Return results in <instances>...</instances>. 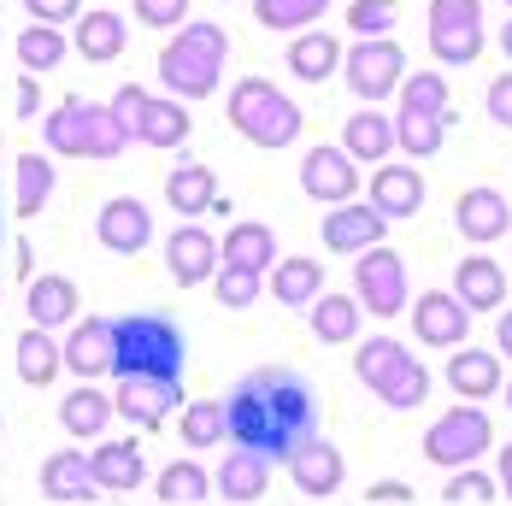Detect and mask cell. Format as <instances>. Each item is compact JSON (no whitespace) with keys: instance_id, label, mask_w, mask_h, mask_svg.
Wrapping results in <instances>:
<instances>
[{"instance_id":"cell-1","label":"cell","mask_w":512,"mask_h":506,"mask_svg":"<svg viewBox=\"0 0 512 506\" xmlns=\"http://www.w3.org/2000/svg\"><path fill=\"white\" fill-rule=\"evenodd\" d=\"M224 418H230V442L242 454H259L265 465L271 459H295L301 442H312V418H318V401H312V383L289 365H259L248 371L230 401H224Z\"/></svg>"},{"instance_id":"cell-2","label":"cell","mask_w":512,"mask_h":506,"mask_svg":"<svg viewBox=\"0 0 512 506\" xmlns=\"http://www.w3.org/2000/svg\"><path fill=\"white\" fill-rule=\"evenodd\" d=\"M112 377L136 383H183V330L159 312H124L112 318Z\"/></svg>"},{"instance_id":"cell-3","label":"cell","mask_w":512,"mask_h":506,"mask_svg":"<svg viewBox=\"0 0 512 506\" xmlns=\"http://www.w3.org/2000/svg\"><path fill=\"white\" fill-rule=\"evenodd\" d=\"M224 53H230L224 24H189L159 53V83L171 95H183V101H206L218 89V77H224Z\"/></svg>"},{"instance_id":"cell-4","label":"cell","mask_w":512,"mask_h":506,"mask_svg":"<svg viewBox=\"0 0 512 506\" xmlns=\"http://www.w3.org/2000/svg\"><path fill=\"white\" fill-rule=\"evenodd\" d=\"M42 136H48V148L59 159H118V153L130 148V136L118 130L112 106H95V101H83V95L53 106Z\"/></svg>"},{"instance_id":"cell-5","label":"cell","mask_w":512,"mask_h":506,"mask_svg":"<svg viewBox=\"0 0 512 506\" xmlns=\"http://www.w3.org/2000/svg\"><path fill=\"white\" fill-rule=\"evenodd\" d=\"M354 377L371 395H383L395 412H412V406L430 401V371H424V359L412 354L407 342H395V336L365 342L354 354Z\"/></svg>"},{"instance_id":"cell-6","label":"cell","mask_w":512,"mask_h":506,"mask_svg":"<svg viewBox=\"0 0 512 506\" xmlns=\"http://www.w3.org/2000/svg\"><path fill=\"white\" fill-rule=\"evenodd\" d=\"M230 124L254 148H289L301 136V106L289 95H277V83H265V77H242L230 89Z\"/></svg>"},{"instance_id":"cell-7","label":"cell","mask_w":512,"mask_h":506,"mask_svg":"<svg viewBox=\"0 0 512 506\" xmlns=\"http://www.w3.org/2000/svg\"><path fill=\"white\" fill-rule=\"evenodd\" d=\"M448 136V77L436 71H418L401 83V118H395V142L412 159H430Z\"/></svg>"},{"instance_id":"cell-8","label":"cell","mask_w":512,"mask_h":506,"mask_svg":"<svg viewBox=\"0 0 512 506\" xmlns=\"http://www.w3.org/2000/svg\"><path fill=\"white\" fill-rule=\"evenodd\" d=\"M489 442H495L489 412H483V406H454V412H442V418L430 424L424 459H436V465H471L477 454H489Z\"/></svg>"},{"instance_id":"cell-9","label":"cell","mask_w":512,"mask_h":506,"mask_svg":"<svg viewBox=\"0 0 512 506\" xmlns=\"http://www.w3.org/2000/svg\"><path fill=\"white\" fill-rule=\"evenodd\" d=\"M430 53L442 65H471L483 53V0H430Z\"/></svg>"},{"instance_id":"cell-10","label":"cell","mask_w":512,"mask_h":506,"mask_svg":"<svg viewBox=\"0 0 512 506\" xmlns=\"http://www.w3.org/2000/svg\"><path fill=\"white\" fill-rule=\"evenodd\" d=\"M342 71H348V89H354L359 101H383V95H395L401 83H407V53L401 42H359V48L342 53Z\"/></svg>"},{"instance_id":"cell-11","label":"cell","mask_w":512,"mask_h":506,"mask_svg":"<svg viewBox=\"0 0 512 506\" xmlns=\"http://www.w3.org/2000/svg\"><path fill=\"white\" fill-rule=\"evenodd\" d=\"M354 295L371 306V318L407 312V259L395 248H365L354 265Z\"/></svg>"},{"instance_id":"cell-12","label":"cell","mask_w":512,"mask_h":506,"mask_svg":"<svg viewBox=\"0 0 512 506\" xmlns=\"http://www.w3.org/2000/svg\"><path fill=\"white\" fill-rule=\"evenodd\" d=\"M301 189L324 206H354V189H359L354 159L342 148H312L307 159H301Z\"/></svg>"},{"instance_id":"cell-13","label":"cell","mask_w":512,"mask_h":506,"mask_svg":"<svg viewBox=\"0 0 512 506\" xmlns=\"http://www.w3.org/2000/svg\"><path fill=\"white\" fill-rule=\"evenodd\" d=\"M412 330H418L424 348H460L465 330H471V312H465L460 295L430 289V295H418V306H412Z\"/></svg>"},{"instance_id":"cell-14","label":"cell","mask_w":512,"mask_h":506,"mask_svg":"<svg viewBox=\"0 0 512 506\" xmlns=\"http://www.w3.org/2000/svg\"><path fill=\"white\" fill-rule=\"evenodd\" d=\"M218 242L206 236V230H177L171 242H165V265H171V283H183V289H201V283H212L218 277Z\"/></svg>"},{"instance_id":"cell-15","label":"cell","mask_w":512,"mask_h":506,"mask_svg":"<svg viewBox=\"0 0 512 506\" xmlns=\"http://www.w3.org/2000/svg\"><path fill=\"white\" fill-rule=\"evenodd\" d=\"M289 477H295V489H301V495H336V489H342V477H348L342 448H336V442H324V436L301 442L295 459H289Z\"/></svg>"},{"instance_id":"cell-16","label":"cell","mask_w":512,"mask_h":506,"mask_svg":"<svg viewBox=\"0 0 512 506\" xmlns=\"http://www.w3.org/2000/svg\"><path fill=\"white\" fill-rule=\"evenodd\" d=\"M383 230L389 218L377 206H336L324 218V248L330 253H365V248H383Z\"/></svg>"},{"instance_id":"cell-17","label":"cell","mask_w":512,"mask_h":506,"mask_svg":"<svg viewBox=\"0 0 512 506\" xmlns=\"http://www.w3.org/2000/svg\"><path fill=\"white\" fill-rule=\"evenodd\" d=\"M95 230H101V248H112V253H142V248H148V236H154V218H148V206H142V201L118 195V201L101 206Z\"/></svg>"},{"instance_id":"cell-18","label":"cell","mask_w":512,"mask_h":506,"mask_svg":"<svg viewBox=\"0 0 512 506\" xmlns=\"http://www.w3.org/2000/svg\"><path fill=\"white\" fill-rule=\"evenodd\" d=\"M171 406H183V383H154V377H136V383H118V401L112 412H124L130 424L154 430L171 418Z\"/></svg>"},{"instance_id":"cell-19","label":"cell","mask_w":512,"mask_h":506,"mask_svg":"<svg viewBox=\"0 0 512 506\" xmlns=\"http://www.w3.org/2000/svg\"><path fill=\"white\" fill-rule=\"evenodd\" d=\"M454 295L465 301V312H495V306L507 301V271L495 259L471 253V259L454 265Z\"/></svg>"},{"instance_id":"cell-20","label":"cell","mask_w":512,"mask_h":506,"mask_svg":"<svg viewBox=\"0 0 512 506\" xmlns=\"http://www.w3.org/2000/svg\"><path fill=\"white\" fill-rule=\"evenodd\" d=\"M371 206L395 224V218H412L418 206H424V177L412 171V165H383V171H371Z\"/></svg>"},{"instance_id":"cell-21","label":"cell","mask_w":512,"mask_h":506,"mask_svg":"<svg viewBox=\"0 0 512 506\" xmlns=\"http://www.w3.org/2000/svg\"><path fill=\"white\" fill-rule=\"evenodd\" d=\"M454 224H460L465 242H495V236H507L512 212L495 189H465L460 201H454Z\"/></svg>"},{"instance_id":"cell-22","label":"cell","mask_w":512,"mask_h":506,"mask_svg":"<svg viewBox=\"0 0 512 506\" xmlns=\"http://www.w3.org/2000/svg\"><path fill=\"white\" fill-rule=\"evenodd\" d=\"M165 201H171V212H183V218L212 212V201H218V189H212V165H201V159L171 165V171H165Z\"/></svg>"},{"instance_id":"cell-23","label":"cell","mask_w":512,"mask_h":506,"mask_svg":"<svg viewBox=\"0 0 512 506\" xmlns=\"http://www.w3.org/2000/svg\"><path fill=\"white\" fill-rule=\"evenodd\" d=\"M218 253H224V265L265 277V271L277 265V236H271L265 224H230V236H224V248Z\"/></svg>"},{"instance_id":"cell-24","label":"cell","mask_w":512,"mask_h":506,"mask_svg":"<svg viewBox=\"0 0 512 506\" xmlns=\"http://www.w3.org/2000/svg\"><path fill=\"white\" fill-rule=\"evenodd\" d=\"M65 365L95 377V371H112V318H83L65 342Z\"/></svg>"},{"instance_id":"cell-25","label":"cell","mask_w":512,"mask_h":506,"mask_svg":"<svg viewBox=\"0 0 512 506\" xmlns=\"http://www.w3.org/2000/svg\"><path fill=\"white\" fill-rule=\"evenodd\" d=\"M42 489H48V501H89L101 483L89 471V454H53L42 465Z\"/></svg>"},{"instance_id":"cell-26","label":"cell","mask_w":512,"mask_h":506,"mask_svg":"<svg viewBox=\"0 0 512 506\" xmlns=\"http://www.w3.org/2000/svg\"><path fill=\"white\" fill-rule=\"evenodd\" d=\"M448 383L460 389L465 401H483V395L501 389V359L483 354V348H460V354L448 359Z\"/></svg>"},{"instance_id":"cell-27","label":"cell","mask_w":512,"mask_h":506,"mask_svg":"<svg viewBox=\"0 0 512 506\" xmlns=\"http://www.w3.org/2000/svg\"><path fill=\"white\" fill-rule=\"evenodd\" d=\"M336 65H342V42H336L330 30H307V36H295V48H289V71H295V77L324 83Z\"/></svg>"},{"instance_id":"cell-28","label":"cell","mask_w":512,"mask_h":506,"mask_svg":"<svg viewBox=\"0 0 512 506\" xmlns=\"http://www.w3.org/2000/svg\"><path fill=\"white\" fill-rule=\"evenodd\" d=\"M89 471H95V483L101 489H136L142 483V448L136 442H106L101 454H89Z\"/></svg>"},{"instance_id":"cell-29","label":"cell","mask_w":512,"mask_h":506,"mask_svg":"<svg viewBox=\"0 0 512 506\" xmlns=\"http://www.w3.org/2000/svg\"><path fill=\"white\" fill-rule=\"evenodd\" d=\"M77 53H83L89 65L118 59V53H124V18H118V12H89V18H77Z\"/></svg>"},{"instance_id":"cell-30","label":"cell","mask_w":512,"mask_h":506,"mask_svg":"<svg viewBox=\"0 0 512 506\" xmlns=\"http://www.w3.org/2000/svg\"><path fill=\"white\" fill-rule=\"evenodd\" d=\"M318 289H324V265H318V259H283V265L271 271V295L283 306H312Z\"/></svg>"},{"instance_id":"cell-31","label":"cell","mask_w":512,"mask_h":506,"mask_svg":"<svg viewBox=\"0 0 512 506\" xmlns=\"http://www.w3.org/2000/svg\"><path fill=\"white\" fill-rule=\"evenodd\" d=\"M71 312H77V283L71 277H36L30 283V318H36V330L65 324Z\"/></svg>"},{"instance_id":"cell-32","label":"cell","mask_w":512,"mask_h":506,"mask_svg":"<svg viewBox=\"0 0 512 506\" xmlns=\"http://www.w3.org/2000/svg\"><path fill=\"white\" fill-rule=\"evenodd\" d=\"M142 142L148 148H183L189 142V112H183V101H148V112H142Z\"/></svg>"},{"instance_id":"cell-33","label":"cell","mask_w":512,"mask_h":506,"mask_svg":"<svg viewBox=\"0 0 512 506\" xmlns=\"http://www.w3.org/2000/svg\"><path fill=\"white\" fill-rule=\"evenodd\" d=\"M389 148H395V124L377 106L348 118V159H383Z\"/></svg>"},{"instance_id":"cell-34","label":"cell","mask_w":512,"mask_h":506,"mask_svg":"<svg viewBox=\"0 0 512 506\" xmlns=\"http://www.w3.org/2000/svg\"><path fill=\"white\" fill-rule=\"evenodd\" d=\"M59 365H65V354L48 342V330H36V324H30V330L18 336V377L42 389V383H53V371H59Z\"/></svg>"},{"instance_id":"cell-35","label":"cell","mask_w":512,"mask_h":506,"mask_svg":"<svg viewBox=\"0 0 512 506\" xmlns=\"http://www.w3.org/2000/svg\"><path fill=\"white\" fill-rule=\"evenodd\" d=\"M12 177H18V218H36V212L48 206V195H53V159L24 153Z\"/></svg>"},{"instance_id":"cell-36","label":"cell","mask_w":512,"mask_h":506,"mask_svg":"<svg viewBox=\"0 0 512 506\" xmlns=\"http://www.w3.org/2000/svg\"><path fill=\"white\" fill-rule=\"evenodd\" d=\"M59 418H65V430H71V436H101L106 418H112V401L95 395V389L83 383L77 395H65V401H59Z\"/></svg>"},{"instance_id":"cell-37","label":"cell","mask_w":512,"mask_h":506,"mask_svg":"<svg viewBox=\"0 0 512 506\" xmlns=\"http://www.w3.org/2000/svg\"><path fill=\"white\" fill-rule=\"evenodd\" d=\"M312 336L318 342H354L359 336V306L348 295H324L312 306Z\"/></svg>"},{"instance_id":"cell-38","label":"cell","mask_w":512,"mask_h":506,"mask_svg":"<svg viewBox=\"0 0 512 506\" xmlns=\"http://www.w3.org/2000/svg\"><path fill=\"white\" fill-rule=\"evenodd\" d=\"M218 489H224L230 501H259V495H265V459L236 448V454L224 459V471H218Z\"/></svg>"},{"instance_id":"cell-39","label":"cell","mask_w":512,"mask_h":506,"mask_svg":"<svg viewBox=\"0 0 512 506\" xmlns=\"http://www.w3.org/2000/svg\"><path fill=\"white\" fill-rule=\"evenodd\" d=\"M224 436H230L224 401H195V406H183V442H189V448H218Z\"/></svg>"},{"instance_id":"cell-40","label":"cell","mask_w":512,"mask_h":506,"mask_svg":"<svg viewBox=\"0 0 512 506\" xmlns=\"http://www.w3.org/2000/svg\"><path fill=\"white\" fill-rule=\"evenodd\" d=\"M330 0H254V18L265 30H307L312 18H324Z\"/></svg>"},{"instance_id":"cell-41","label":"cell","mask_w":512,"mask_h":506,"mask_svg":"<svg viewBox=\"0 0 512 506\" xmlns=\"http://www.w3.org/2000/svg\"><path fill=\"white\" fill-rule=\"evenodd\" d=\"M401 6L395 0H354L348 6V30H359V42H383V30H395Z\"/></svg>"},{"instance_id":"cell-42","label":"cell","mask_w":512,"mask_h":506,"mask_svg":"<svg viewBox=\"0 0 512 506\" xmlns=\"http://www.w3.org/2000/svg\"><path fill=\"white\" fill-rule=\"evenodd\" d=\"M18 59H24L30 71H53V65L65 59V36L48 30V24H36V30H24V36H18Z\"/></svg>"},{"instance_id":"cell-43","label":"cell","mask_w":512,"mask_h":506,"mask_svg":"<svg viewBox=\"0 0 512 506\" xmlns=\"http://www.w3.org/2000/svg\"><path fill=\"white\" fill-rule=\"evenodd\" d=\"M159 501H206V471L195 459H177V465L159 477Z\"/></svg>"},{"instance_id":"cell-44","label":"cell","mask_w":512,"mask_h":506,"mask_svg":"<svg viewBox=\"0 0 512 506\" xmlns=\"http://www.w3.org/2000/svg\"><path fill=\"white\" fill-rule=\"evenodd\" d=\"M212 289H218V301L224 306H254L259 301V277L254 271H236V265H218Z\"/></svg>"},{"instance_id":"cell-45","label":"cell","mask_w":512,"mask_h":506,"mask_svg":"<svg viewBox=\"0 0 512 506\" xmlns=\"http://www.w3.org/2000/svg\"><path fill=\"white\" fill-rule=\"evenodd\" d=\"M148 101H154V95H148V89H136V83H124V89H118V95L106 101L124 136H142V112H148Z\"/></svg>"},{"instance_id":"cell-46","label":"cell","mask_w":512,"mask_h":506,"mask_svg":"<svg viewBox=\"0 0 512 506\" xmlns=\"http://www.w3.org/2000/svg\"><path fill=\"white\" fill-rule=\"evenodd\" d=\"M136 18L148 30H177L189 18V0H136Z\"/></svg>"},{"instance_id":"cell-47","label":"cell","mask_w":512,"mask_h":506,"mask_svg":"<svg viewBox=\"0 0 512 506\" xmlns=\"http://www.w3.org/2000/svg\"><path fill=\"white\" fill-rule=\"evenodd\" d=\"M448 501H495V483H489L483 471H471V465H465L460 477L448 483Z\"/></svg>"},{"instance_id":"cell-48","label":"cell","mask_w":512,"mask_h":506,"mask_svg":"<svg viewBox=\"0 0 512 506\" xmlns=\"http://www.w3.org/2000/svg\"><path fill=\"white\" fill-rule=\"evenodd\" d=\"M24 6H30V18H36V24H71V18H77V6H83V0H24Z\"/></svg>"},{"instance_id":"cell-49","label":"cell","mask_w":512,"mask_h":506,"mask_svg":"<svg viewBox=\"0 0 512 506\" xmlns=\"http://www.w3.org/2000/svg\"><path fill=\"white\" fill-rule=\"evenodd\" d=\"M489 118H495V124H507V130H512V71H507V77H495V83H489Z\"/></svg>"},{"instance_id":"cell-50","label":"cell","mask_w":512,"mask_h":506,"mask_svg":"<svg viewBox=\"0 0 512 506\" xmlns=\"http://www.w3.org/2000/svg\"><path fill=\"white\" fill-rule=\"evenodd\" d=\"M371 501H412L401 483H383V489H371Z\"/></svg>"},{"instance_id":"cell-51","label":"cell","mask_w":512,"mask_h":506,"mask_svg":"<svg viewBox=\"0 0 512 506\" xmlns=\"http://www.w3.org/2000/svg\"><path fill=\"white\" fill-rule=\"evenodd\" d=\"M495 336H501V354H512V312H501V324H495Z\"/></svg>"},{"instance_id":"cell-52","label":"cell","mask_w":512,"mask_h":506,"mask_svg":"<svg viewBox=\"0 0 512 506\" xmlns=\"http://www.w3.org/2000/svg\"><path fill=\"white\" fill-rule=\"evenodd\" d=\"M18 112H36V83L24 77V89H18Z\"/></svg>"},{"instance_id":"cell-53","label":"cell","mask_w":512,"mask_h":506,"mask_svg":"<svg viewBox=\"0 0 512 506\" xmlns=\"http://www.w3.org/2000/svg\"><path fill=\"white\" fill-rule=\"evenodd\" d=\"M501 489H507V495H512V442H507V448H501Z\"/></svg>"},{"instance_id":"cell-54","label":"cell","mask_w":512,"mask_h":506,"mask_svg":"<svg viewBox=\"0 0 512 506\" xmlns=\"http://www.w3.org/2000/svg\"><path fill=\"white\" fill-rule=\"evenodd\" d=\"M501 53H507V59H512V24H507V30H501Z\"/></svg>"},{"instance_id":"cell-55","label":"cell","mask_w":512,"mask_h":506,"mask_svg":"<svg viewBox=\"0 0 512 506\" xmlns=\"http://www.w3.org/2000/svg\"><path fill=\"white\" fill-rule=\"evenodd\" d=\"M0 248H6V230H0Z\"/></svg>"},{"instance_id":"cell-56","label":"cell","mask_w":512,"mask_h":506,"mask_svg":"<svg viewBox=\"0 0 512 506\" xmlns=\"http://www.w3.org/2000/svg\"><path fill=\"white\" fill-rule=\"evenodd\" d=\"M507 401H512V383H507Z\"/></svg>"},{"instance_id":"cell-57","label":"cell","mask_w":512,"mask_h":506,"mask_svg":"<svg viewBox=\"0 0 512 506\" xmlns=\"http://www.w3.org/2000/svg\"><path fill=\"white\" fill-rule=\"evenodd\" d=\"M507 6H512V0H507Z\"/></svg>"}]
</instances>
